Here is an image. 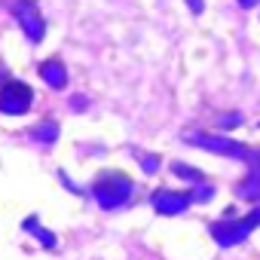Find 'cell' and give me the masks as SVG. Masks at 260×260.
Segmentation results:
<instances>
[{
	"label": "cell",
	"mask_w": 260,
	"mask_h": 260,
	"mask_svg": "<svg viewBox=\"0 0 260 260\" xmlns=\"http://www.w3.org/2000/svg\"><path fill=\"white\" fill-rule=\"evenodd\" d=\"M132 190H135L132 178L122 175V172H104L92 184V196L98 199L101 208H119V205H125V199L132 196Z\"/></svg>",
	"instance_id": "obj_1"
},
{
	"label": "cell",
	"mask_w": 260,
	"mask_h": 260,
	"mask_svg": "<svg viewBox=\"0 0 260 260\" xmlns=\"http://www.w3.org/2000/svg\"><path fill=\"white\" fill-rule=\"evenodd\" d=\"M257 226H260V208H254L245 217H226V220L211 223V239L217 245H223V248H233V245L245 242Z\"/></svg>",
	"instance_id": "obj_2"
},
{
	"label": "cell",
	"mask_w": 260,
	"mask_h": 260,
	"mask_svg": "<svg viewBox=\"0 0 260 260\" xmlns=\"http://www.w3.org/2000/svg\"><path fill=\"white\" fill-rule=\"evenodd\" d=\"M13 16L22 28V34L31 40V43H40L43 34H46V22L40 16V7L34 4V0H16L13 4Z\"/></svg>",
	"instance_id": "obj_3"
},
{
	"label": "cell",
	"mask_w": 260,
	"mask_h": 260,
	"mask_svg": "<svg viewBox=\"0 0 260 260\" xmlns=\"http://www.w3.org/2000/svg\"><path fill=\"white\" fill-rule=\"evenodd\" d=\"M31 101H34V92L22 80H10V83H4V89H0V113L19 116V113H25L31 107Z\"/></svg>",
	"instance_id": "obj_4"
},
{
	"label": "cell",
	"mask_w": 260,
	"mask_h": 260,
	"mask_svg": "<svg viewBox=\"0 0 260 260\" xmlns=\"http://www.w3.org/2000/svg\"><path fill=\"white\" fill-rule=\"evenodd\" d=\"M187 144H196V147H205L211 153H220V156H233V159H251V150L242 144V141H233V138H223V135H187Z\"/></svg>",
	"instance_id": "obj_5"
},
{
	"label": "cell",
	"mask_w": 260,
	"mask_h": 260,
	"mask_svg": "<svg viewBox=\"0 0 260 260\" xmlns=\"http://www.w3.org/2000/svg\"><path fill=\"white\" fill-rule=\"evenodd\" d=\"M193 199H196L193 193H181V190H156L153 199H150V205H153L159 214H181V211L190 208Z\"/></svg>",
	"instance_id": "obj_6"
},
{
	"label": "cell",
	"mask_w": 260,
	"mask_h": 260,
	"mask_svg": "<svg viewBox=\"0 0 260 260\" xmlns=\"http://www.w3.org/2000/svg\"><path fill=\"white\" fill-rule=\"evenodd\" d=\"M40 77H43L52 89H61V86L68 83V71H64V64L55 61V58H49V61L40 64Z\"/></svg>",
	"instance_id": "obj_7"
},
{
	"label": "cell",
	"mask_w": 260,
	"mask_h": 260,
	"mask_svg": "<svg viewBox=\"0 0 260 260\" xmlns=\"http://www.w3.org/2000/svg\"><path fill=\"white\" fill-rule=\"evenodd\" d=\"M239 196H245V199H260V169H254L248 178H245V184L239 187Z\"/></svg>",
	"instance_id": "obj_8"
},
{
	"label": "cell",
	"mask_w": 260,
	"mask_h": 260,
	"mask_svg": "<svg viewBox=\"0 0 260 260\" xmlns=\"http://www.w3.org/2000/svg\"><path fill=\"white\" fill-rule=\"evenodd\" d=\"M34 138L52 144V141L58 138V125H55V122H43V125H37V128H34Z\"/></svg>",
	"instance_id": "obj_9"
},
{
	"label": "cell",
	"mask_w": 260,
	"mask_h": 260,
	"mask_svg": "<svg viewBox=\"0 0 260 260\" xmlns=\"http://www.w3.org/2000/svg\"><path fill=\"white\" fill-rule=\"evenodd\" d=\"M172 172H175V175H181V178H190L193 184H202V181H205V175H202L199 169H190V166H184V162H175V166H172Z\"/></svg>",
	"instance_id": "obj_10"
},
{
	"label": "cell",
	"mask_w": 260,
	"mask_h": 260,
	"mask_svg": "<svg viewBox=\"0 0 260 260\" xmlns=\"http://www.w3.org/2000/svg\"><path fill=\"white\" fill-rule=\"evenodd\" d=\"M28 226H31V233H34V236H37V239H40L46 248H55V236H49V233H46L43 226H37L34 220H28Z\"/></svg>",
	"instance_id": "obj_11"
},
{
	"label": "cell",
	"mask_w": 260,
	"mask_h": 260,
	"mask_svg": "<svg viewBox=\"0 0 260 260\" xmlns=\"http://www.w3.org/2000/svg\"><path fill=\"white\" fill-rule=\"evenodd\" d=\"M141 166H144V172L153 175V172L159 169V159H156V156H141Z\"/></svg>",
	"instance_id": "obj_12"
},
{
	"label": "cell",
	"mask_w": 260,
	"mask_h": 260,
	"mask_svg": "<svg viewBox=\"0 0 260 260\" xmlns=\"http://www.w3.org/2000/svg\"><path fill=\"white\" fill-rule=\"evenodd\" d=\"M239 122V116H220V125H236Z\"/></svg>",
	"instance_id": "obj_13"
},
{
	"label": "cell",
	"mask_w": 260,
	"mask_h": 260,
	"mask_svg": "<svg viewBox=\"0 0 260 260\" xmlns=\"http://www.w3.org/2000/svg\"><path fill=\"white\" fill-rule=\"evenodd\" d=\"M187 4H190L193 13H202V0H187Z\"/></svg>",
	"instance_id": "obj_14"
},
{
	"label": "cell",
	"mask_w": 260,
	"mask_h": 260,
	"mask_svg": "<svg viewBox=\"0 0 260 260\" xmlns=\"http://www.w3.org/2000/svg\"><path fill=\"white\" fill-rule=\"evenodd\" d=\"M239 4H242V7L248 10V7H257V4H260V0H239Z\"/></svg>",
	"instance_id": "obj_15"
}]
</instances>
